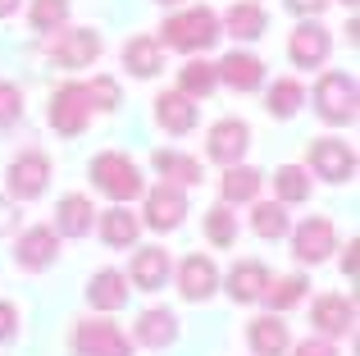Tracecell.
<instances>
[{
  "instance_id": "cell-1",
  "label": "cell",
  "mask_w": 360,
  "mask_h": 356,
  "mask_svg": "<svg viewBox=\"0 0 360 356\" xmlns=\"http://www.w3.org/2000/svg\"><path fill=\"white\" fill-rule=\"evenodd\" d=\"M219 37H224L219 14H214V9H205V5H192V9H178V14H169L165 23H160V37H155V42L165 46V51L201 55V51H210Z\"/></svg>"
},
{
  "instance_id": "cell-2",
  "label": "cell",
  "mask_w": 360,
  "mask_h": 356,
  "mask_svg": "<svg viewBox=\"0 0 360 356\" xmlns=\"http://www.w3.org/2000/svg\"><path fill=\"white\" fill-rule=\"evenodd\" d=\"M87 174H91V187H96L101 196H110L115 205H128L146 192V178H141V170L123 151H101L96 160L87 165Z\"/></svg>"
},
{
  "instance_id": "cell-3",
  "label": "cell",
  "mask_w": 360,
  "mask_h": 356,
  "mask_svg": "<svg viewBox=\"0 0 360 356\" xmlns=\"http://www.w3.org/2000/svg\"><path fill=\"white\" fill-rule=\"evenodd\" d=\"M356 106H360V91H356L352 73H338V69L319 73V82H315V115L324 119V124H333V128L356 124Z\"/></svg>"
},
{
  "instance_id": "cell-4",
  "label": "cell",
  "mask_w": 360,
  "mask_h": 356,
  "mask_svg": "<svg viewBox=\"0 0 360 356\" xmlns=\"http://www.w3.org/2000/svg\"><path fill=\"white\" fill-rule=\"evenodd\" d=\"M46 119H51V128H55L60 137L87 133V124H91L87 82H60V87L51 91V110H46Z\"/></svg>"
},
{
  "instance_id": "cell-5",
  "label": "cell",
  "mask_w": 360,
  "mask_h": 356,
  "mask_svg": "<svg viewBox=\"0 0 360 356\" xmlns=\"http://www.w3.org/2000/svg\"><path fill=\"white\" fill-rule=\"evenodd\" d=\"M183 220H187V192L178 183H165V178H160L155 187L141 192V224H146V229L174 233V229H183Z\"/></svg>"
},
{
  "instance_id": "cell-6",
  "label": "cell",
  "mask_w": 360,
  "mask_h": 356,
  "mask_svg": "<svg viewBox=\"0 0 360 356\" xmlns=\"http://www.w3.org/2000/svg\"><path fill=\"white\" fill-rule=\"evenodd\" d=\"M46 183H51V155H46V151H23V155L9 160V170H5V196H14L18 205L37 201V196L46 192Z\"/></svg>"
},
{
  "instance_id": "cell-7",
  "label": "cell",
  "mask_w": 360,
  "mask_h": 356,
  "mask_svg": "<svg viewBox=\"0 0 360 356\" xmlns=\"http://www.w3.org/2000/svg\"><path fill=\"white\" fill-rule=\"evenodd\" d=\"M73 352L78 356H137V343L115 320H82L73 329Z\"/></svg>"
},
{
  "instance_id": "cell-8",
  "label": "cell",
  "mask_w": 360,
  "mask_h": 356,
  "mask_svg": "<svg viewBox=\"0 0 360 356\" xmlns=\"http://www.w3.org/2000/svg\"><path fill=\"white\" fill-rule=\"evenodd\" d=\"M46 55H51V64H60V69H87L101 55V32H91V27H60V32H51V42H46Z\"/></svg>"
},
{
  "instance_id": "cell-9",
  "label": "cell",
  "mask_w": 360,
  "mask_h": 356,
  "mask_svg": "<svg viewBox=\"0 0 360 356\" xmlns=\"http://www.w3.org/2000/svg\"><path fill=\"white\" fill-rule=\"evenodd\" d=\"M333 251H338V229L328 215H310V220H301L292 229V256L301 265H324Z\"/></svg>"
},
{
  "instance_id": "cell-10",
  "label": "cell",
  "mask_w": 360,
  "mask_h": 356,
  "mask_svg": "<svg viewBox=\"0 0 360 356\" xmlns=\"http://www.w3.org/2000/svg\"><path fill=\"white\" fill-rule=\"evenodd\" d=\"M328 55H333V32L319 18H301L288 37V60L297 69H324Z\"/></svg>"
},
{
  "instance_id": "cell-11",
  "label": "cell",
  "mask_w": 360,
  "mask_h": 356,
  "mask_svg": "<svg viewBox=\"0 0 360 356\" xmlns=\"http://www.w3.org/2000/svg\"><path fill=\"white\" fill-rule=\"evenodd\" d=\"M55 256H60V233L51 229V224H37V229H23L14 242V265L23 269V274H41V269L55 265Z\"/></svg>"
},
{
  "instance_id": "cell-12",
  "label": "cell",
  "mask_w": 360,
  "mask_h": 356,
  "mask_svg": "<svg viewBox=\"0 0 360 356\" xmlns=\"http://www.w3.org/2000/svg\"><path fill=\"white\" fill-rule=\"evenodd\" d=\"M251 151V124L246 119H219V124H210V133H205V155H210L214 165H242V155Z\"/></svg>"
},
{
  "instance_id": "cell-13",
  "label": "cell",
  "mask_w": 360,
  "mask_h": 356,
  "mask_svg": "<svg viewBox=\"0 0 360 356\" xmlns=\"http://www.w3.org/2000/svg\"><path fill=\"white\" fill-rule=\"evenodd\" d=\"M310 174L324 183H352L356 178V151L338 137H315L310 142Z\"/></svg>"
},
{
  "instance_id": "cell-14",
  "label": "cell",
  "mask_w": 360,
  "mask_h": 356,
  "mask_svg": "<svg viewBox=\"0 0 360 356\" xmlns=\"http://www.w3.org/2000/svg\"><path fill=\"white\" fill-rule=\"evenodd\" d=\"M178 293H183V302H210L219 293V265H214V256L192 251L178 265Z\"/></svg>"
},
{
  "instance_id": "cell-15",
  "label": "cell",
  "mask_w": 360,
  "mask_h": 356,
  "mask_svg": "<svg viewBox=\"0 0 360 356\" xmlns=\"http://www.w3.org/2000/svg\"><path fill=\"white\" fill-rule=\"evenodd\" d=\"M219 284H224V293H229L233 306H255L264 297V288H269V265L255 260V256H246V260H238V265L229 269V279H219Z\"/></svg>"
},
{
  "instance_id": "cell-16",
  "label": "cell",
  "mask_w": 360,
  "mask_h": 356,
  "mask_svg": "<svg viewBox=\"0 0 360 356\" xmlns=\"http://www.w3.org/2000/svg\"><path fill=\"white\" fill-rule=\"evenodd\" d=\"M310 324L319 329V338H347L356 329V302L342 293H324L310 306Z\"/></svg>"
},
{
  "instance_id": "cell-17",
  "label": "cell",
  "mask_w": 360,
  "mask_h": 356,
  "mask_svg": "<svg viewBox=\"0 0 360 356\" xmlns=\"http://www.w3.org/2000/svg\"><path fill=\"white\" fill-rule=\"evenodd\" d=\"M169 251L165 247H137L128 260V284L137 288V293H160V288L169 284Z\"/></svg>"
},
{
  "instance_id": "cell-18",
  "label": "cell",
  "mask_w": 360,
  "mask_h": 356,
  "mask_svg": "<svg viewBox=\"0 0 360 356\" xmlns=\"http://www.w3.org/2000/svg\"><path fill=\"white\" fill-rule=\"evenodd\" d=\"M214 73H219V82L233 87V91H260L264 87V60L251 55V51H229L214 64Z\"/></svg>"
},
{
  "instance_id": "cell-19",
  "label": "cell",
  "mask_w": 360,
  "mask_h": 356,
  "mask_svg": "<svg viewBox=\"0 0 360 356\" xmlns=\"http://www.w3.org/2000/svg\"><path fill=\"white\" fill-rule=\"evenodd\" d=\"M219 27L229 37H238V42H260L269 32V14H264L260 0H238V5H229L219 14Z\"/></svg>"
},
{
  "instance_id": "cell-20",
  "label": "cell",
  "mask_w": 360,
  "mask_h": 356,
  "mask_svg": "<svg viewBox=\"0 0 360 356\" xmlns=\"http://www.w3.org/2000/svg\"><path fill=\"white\" fill-rule=\"evenodd\" d=\"M246 348L255 356H288L292 352V329L283 324V315H255L246 324Z\"/></svg>"
},
{
  "instance_id": "cell-21",
  "label": "cell",
  "mask_w": 360,
  "mask_h": 356,
  "mask_svg": "<svg viewBox=\"0 0 360 356\" xmlns=\"http://www.w3.org/2000/svg\"><path fill=\"white\" fill-rule=\"evenodd\" d=\"M128 274L123 269H96V274L87 279V302H91V311H105V315H115L128 306Z\"/></svg>"
},
{
  "instance_id": "cell-22",
  "label": "cell",
  "mask_w": 360,
  "mask_h": 356,
  "mask_svg": "<svg viewBox=\"0 0 360 356\" xmlns=\"http://www.w3.org/2000/svg\"><path fill=\"white\" fill-rule=\"evenodd\" d=\"M91 224H96V205H91V196L69 192V196L55 201V233H60V238H87Z\"/></svg>"
},
{
  "instance_id": "cell-23",
  "label": "cell",
  "mask_w": 360,
  "mask_h": 356,
  "mask_svg": "<svg viewBox=\"0 0 360 356\" xmlns=\"http://www.w3.org/2000/svg\"><path fill=\"white\" fill-rule=\"evenodd\" d=\"M137 343L141 348H150V352H165V348H174L178 343V315L169 311V306H150V311H141L137 315Z\"/></svg>"
},
{
  "instance_id": "cell-24",
  "label": "cell",
  "mask_w": 360,
  "mask_h": 356,
  "mask_svg": "<svg viewBox=\"0 0 360 356\" xmlns=\"http://www.w3.org/2000/svg\"><path fill=\"white\" fill-rule=\"evenodd\" d=\"M155 124L169 137H187L196 128V101L183 96V91H160L155 96Z\"/></svg>"
},
{
  "instance_id": "cell-25",
  "label": "cell",
  "mask_w": 360,
  "mask_h": 356,
  "mask_svg": "<svg viewBox=\"0 0 360 356\" xmlns=\"http://www.w3.org/2000/svg\"><path fill=\"white\" fill-rule=\"evenodd\" d=\"M123 69L132 73V78H155L160 69H165V46L155 42V37H128V42H123Z\"/></svg>"
},
{
  "instance_id": "cell-26",
  "label": "cell",
  "mask_w": 360,
  "mask_h": 356,
  "mask_svg": "<svg viewBox=\"0 0 360 356\" xmlns=\"http://www.w3.org/2000/svg\"><path fill=\"white\" fill-rule=\"evenodd\" d=\"M260 187H264V174L251 170V165H229L224 178H219L224 205H251V201H260Z\"/></svg>"
},
{
  "instance_id": "cell-27",
  "label": "cell",
  "mask_w": 360,
  "mask_h": 356,
  "mask_svg": "<svg viewBox=\"0 0 360 356\" xmlns=\"http://www.w3.org/2000/svg\"><path fill=\"white\" fill-rule=\"evenodd\" d=\"M96 233L105 247H132L141 233V220L128 205H110V210H96Z\"/></svg>"
},
{
  "instance_id": "cell-28",
  "label": "cell",
  "mask_w": 360,
  "mask_h": 356,
  "mask_svg": "<svg viewBox=\"0 0 360 356\" xmlns=\"http://www.w3.org/2000/svg\"><path fill=\"white\" fill-rule=\"evenodd\" d=\"M150 165H155V174L165 178V183H178V187H196L201 183V160L187 151H155L150 155Z\"/></svg>"
},
{
  "instance_id": "cell-29",
  "label": "cell",
  "mask_w": 360,
  "mask_h": 356,
  "mask_svg": "<svg viewBox=\"0 0 360 356\" xmlns=\"http://www.w3.org/2000/svg\"><path fill=\"white\" fill-rule=\"evenodd\" d=\"M251 233L264 242H278L292 233V220H288V205L283 201H251Z\"/></svg>"
},
{
  "instance_id": "cell-30",
  "label": "cell",
  "mask_w": 360,
  "mask_h": 356,
  "mask_svg": "<svg viewBox=\"0 0 360 356\" xmlns=\"http://www.w3.org/2000/svg\"><path fill=\"white\" fill-rule=\"evenodd\" d=\"M306 274H283V279H269V288H264V297L260 302L269 306V315H283V311H292V306H301L306 302Z\"/></svg>"
},
{
  "instance_id": "cell-31",
  "label": "cell",
  "mask_w": 360,
  "mask_h": 356,
  "mask_svg": "<svg viewBox=\"0 0 360 356\" xmlns=\"http://www.w3.org/2000/svg\"><path fill=\"white\" fill-rule=\"evenodd\" d=\"M274 201H283V205L310 201V170L306 165H278L274 170Z\"/></svg>"
},
{
  "instance_id": "cell-32",
  "label": "cell",
  "mask_w": 360,
  "mask_h": 356,
  "mask_svg": "<svg viewBox=\"0 0 360 356\" xmlns=\"http://www.w3.org/2000/svg\"><path fill=\"white\" fill-rule=\"evenodd\" d=\"M214 87H219V73H214V64H210V60H187L183 69H178V87H174V91H183V96H192V101H205Z\"/></svg>"
},
{
  "instance_id": "cell-33",
  "label": "cell",
  "mask_w": 360,
  "mask_h": 356,
  "mask_svg": "<svg viewBox=\"0 0 360 356\" xmlns=\"http://www.w3.org/2000/svg\"><path fill=\"white\" fill-rule=\"evenodd\" d=\"M301 106H306V87H301L297 78H274V87L264 91V110H269V119H292Z\"/></svg>"
},
{
  "instance_id": "cell-34",
  "label": "cell",
  "mask_w": 360,
  "mask_h": 356,
  "mask_svg": "<svg viewBox=\"0 0 360 356\" xmlns=\"http://www.w3.org/2000/svg\"><path fill=\"white\" fill-rule=\"evenodd\" d=\"M205 242L210 247H219V251H229V247H238V215H233V205H210L205 210Z\"/></svg>"
},
{
  "instance_id": "cell-35",
  "label": "cell",
  "mask_w": 360,
  "mask_h": 356,
  "mask_svg": "<svg viewBox=\"0 0 360 356\" xmlns=\"http://www.w3.org/2000/svg\"><path fill=\"white\" fill-rule=\"evenodd\" d=\"M27 23H32L37 32H60V27L69 23V0H32Z\"/></svg>"
},
{
  "instance_id": "cell-36",
  "label": "cell",
  "mask_w": 360,
  "mask_h": 356,
  "mask_svg": "<svg viewBox=\"0 0 360 356\" xmlns=\"http://www.w3.org/2000/svg\"><path fill=\"white\" fill-rule=\"evenodd\" d=\"M87 96H91V110H119V78L96 73V78L87 82Z\"/></svg>"
},
{
  "instance_id": "cell-37",
  "label": "cell",
  "mask_w": 360,
  "mask_h": 356,
  "mask_svg": "<svg viewBox=\"0 0 360 356\" xmlns=\"http://www.w3.org/2000/svg\"><path fill=\"white\" fill-rule=\"evenodd\" d=\"M18 119H23V91L14 82H0V128L18 124Z\"/></svg>"
},
{
  "instance_id": "cell-38",
  "label": "cell",
  "mask_w": 360,
  "mask_h": 356,
  "mask_svg": "<svg viewBox=\"0 0 360 356\" xmlns=\"http://www.w3.org/2000/svg\"><path fill=\"white\" fill-rule=\"evenodd\" d=\"M14 338H18V306L0 302V343H14Z\"/></svg>"
},
{
  "instance_id": "cell-39",
  "label": "cell",
  "mask_w": 360,
  "mask_h": 356,
  "mask_svg": "<svg viewBox=\"0 0 360 356\" xmlns=\"http://www.w3.org/2000/svg\"><path fill=\"white\" fill-rule=\"evenodd\" d=\"M292 356H342V352L333 348V338H306L292 348Z\"/></svg>"
},
{
  "instance_id": "cell-40",
  "label": "cell",
  "mask_w": 360,
  "mask_h": 356,
  "mask_svg": "<svg viewBox=\"0 0 360 356\" xmlns=\"http://www.w3.org/2000/svg\"><path fill=\"white\" fill-rule=\"evenodd\" d=\"M18 233V201L14 196H0V238Z\"/></svg>"
},
{
  "instance_id": "cell-41",
  "label": "cell",
  "mask_w": 360,
  "mask_h": 356,
  "mask_svg": "<svg viewBox=\"0 0 360 356\" xmlns=\"http://www.w3.org/2000/svg\"><path fill=\"white\" fill-rule=\"evenodd\" d=\"M288 5V14H297V18H319L328 9V0H283Z\"/></svg>"
},
{
  "instance_id": "cell-42",
  "label": "cell",
  "mask_w": 360,
  "mask_h": 356,
  "mask_svg": "<svg viewBox=\"0 0 360 356\" xmlns=\"http://www.w3.org/2000/svg\"><path fill=\"white\" fill-rule=\"evenodd\" d=\"M356 251H360V242L352 238V242H347V251H342V274L347 279H356Z\"/></svg>"
},
{
  "instance_id": "cell-43",
  "label": "cell",
  "mask_w": 360,
  "mask_h": 356,
  "mask_svg": "<svg viewBox=\"0 0 360 356\" xmlns=\"http://www.w3.org/2000/svg\"><path fill=\"white\" fill-rule=\"evenodd\" d=\"M18 5H23V0H0V18H9V14H18Z\"/></svg>"
},
{
  "instance_id": "cell-44",
  "label": "cell",
  "mask_w": 360,
  "mask_h": 356,
  "mask_svg": "<svg viewBox=\"0 0 360 356\" xmlns=\"http://www.w3.org/2000/svg\"><path fill=\"white\" fill-rule=\"evenodd\" d=\"M155 5H183V0H155Z\"/></svg>"
},
{
  "instance_id": "cell-45",
  "label": "cell",
  "mask_w": 360,
  "mask_h": 356,
  "mask_svg": "<svg viewBox=\"0 0 360 356\" xmlns=\"http://www.w3.org/2000/svg\"><path fill=\"white\" fill-rule=\"evenodd\" d=\"M342 5H347V9H356V5H360V0H342Z\"/></svg>"
}]
</instances>
